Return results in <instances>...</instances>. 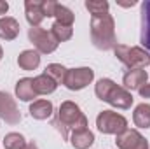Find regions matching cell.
<instances>
[{
  "label": "cell",
  "instance_id": "cell-1",
  "mask_svg": "<svg viewBox=\"0 0 150 149\" xmlns=\"http://www.w3.org/2000/svg\"><path fill=\"white\" fill-rule=\"evenodd\" d=\"M91 40L93 44L101 49L108 51L117 46L115 37V21L112 14H103V16H93L91 18Z\"/></svg>",
  "mask_w": 150,
  "mask_h": 149
},
{
  "label": "cell",
  "instance_id": "cell-2",
  "mask_svg": "<svg viewBox=\"0 0 150 149\" xmlns=\"http://www.w3.org/2000/svg\"><path fill=\"white\" fill-rule=\"evenodd\" d=\"M52 125L61 132L63 139H68V130H80V128H87V117L84 116V112L80 111V107L72 102V100H65L59 105V111L56 119L52 121Z\"/></svg>",
  "mask_w": 150,
  "mask_h": 149
},
{
  "label": "cell",
  "instance_id": "cell-3",
  "mask_svg": "<svg viewBox=\"0 0 150 149\" xmlns=\"http://www.w3.org/2000/svg\"><path fill=\"white\" fill-rule=\"evenodd\" d=\"M94 93L101 102H107L117 109H129L134 100L133 95L124 86H117L112 79H107V77H103L96 82Z\"/></svg>",
  "mask_w": 150,
  "mask_h": 149
},
{
  "label": "cell",
  "instance_id": "cell-4",
  "mask_svg": "<svg viewBox=\"0 0 150 149\" xmlns=\"http://www.w3.org/2000/svg\"><path fill=\"white\" fill-rule=\"evenodd\" d=\"M113 53L120 63H124L129 70L133 69H145L150 65V53L138 46H124L117 44L113 47Z\"/></svg>",
  "mask_w": 150,
  "mask_h": 149
},
{
  "label": "cell",
  "instance_id": "cell-5",
  "mask_svg": "<svg viewBox=\"0 0 150 149\" xmlns=\"http://www.w3.org/2000/svg\"><path fill=\"white\" fill-rule=\"evenodd\" d=\"M96 126L101 133L120 135L127 130V119L115 111H101L96 117Z\"/></svg>",
  "mask_w": 150,
  "mask_h": 149
},
{
  "label": "cell",
  "instance_id": "cell-6",
  "mask_svg": "<svg viewBox=\"0 0 150 149\" xmlns=\"http://www.w3.org/2000/svg\"><path fill=\"white\" fill-rule=\"evenodd\" d=\"M28 39L35 46V49H37L38 53H44V54L54 53L58 49V44H59L56 39L52 37L51 30L47 32V30H44L40 27H32L28 30Z\"/></svg>",
  "mask_w": 150,
  "mask_h": 149
},
{
  "label": "cell",
  "instance_id": "cell-7",
  "mask_svg": "<svg viewBox=\"0 0 150 149\" xmlns=\"http://www.w3.org/2000/svg\"><path fill=\"white\" fill-rule=\"evenodd\" d=\"M94 79V70L89 67H79V69H68L65 75V86L70 91H79L89 86Z\"/></svg>",
  "mask_w": 150,
  "mask_h": 149
},
{
  "label": "cell",
  "instance_id": "cell-8",
  "mask_svg": "<svg viewBox=\"0 0 150 149\" xmlns=\"http://www.w3.org/2000/svg\"><path fill=\"white\" fill-rule=\"evenodd\" d=\"M115 144L119 149H149V140L138 130H126L124 133L117 135Z\"/></svg>",
  "mask_w": 150,
  "mask_h": 149
},
{
  "label": "cell",
  "instance_id": "cell-9",
  "mask_svg": "<svg viewBox=\"0 0 150 149\" xmlns=\"http://www.w3.org/2000/svg\"><path fill=\"white\" fill-rule=\"evenodd\" d=\"M0 117L7 125H18L21 121V112L18 109L14 98L4 91H0Z\"/></svg>",
  "mask_w": 150,
  "mask_h": 149
},
{
  "label": "cell",
  "instance_id": "cell-10",
  "mask_svg": "<svg viewBox=\"0 0 150 149\" xmlns=\"http://www.w3.org/2000/svg\"><path fill=\"white\" fill-rule=\"evenodd\" d=\"M147 79H149V74H147V70L145 69H133V70H127L124 77H122V84H124V88L129 91H133V90H140L145 82H147Z\"/></svg>",
  "mask_w": 150,
  "mask_h": 149
},
{
  "label": "cell",
  "instance_id": "cell-11",
  "mask_svg": "<svg viewBox=\"0 0 150 149\" xmlns=\"http://www.w3.org/2000/svg\"><path fill=\"white\" fill-rule=\"evenodd\" d=\"M25 12H26V21L32 27H40L44 21V11H42V0H26L25 2Z\"/></svg>",
  "mask_w": 150,
  "mask_h": 149
},
{
  "label": "cell",
  "instance_id": "cell-12",
  "mask_svg": "<svg viewBox=\"0 0 150 149\" xmlns=\"http://www.w3.org/2000/svg\"><path fill=\"white\" fill-rule=\"evenodd\" d=\"M70 144L75 149H87L94 144V133L89 128H80L74 130L70 135Z\"/></svg>",
  "mask_w": 150,
  "mask_h": 149
},
{
  "label": "cell",
  "instance_id": "cell-13",
  "mask_svg": "<svg viewBox=\"0 0 150 149\" xmlns=\"http://www.w3.org/2000/svg\"><path fill=\"white\" fill-rule=\"evenodd\" d=\"M142 44L150 53V0H145L142 4Z\"/></svg>",
  "mask_w": 150,
  "mask_h": 149
},
{
  "label": "cell",
  "instance_id": "cell-14",
  "mask_svg": "<svg viewBox=\"0 0 150 149\" xmlns=\"http://www.w3.org/2000/svg\"><path fill=\"white\" fill-rule=\"evenodd\" d=\"M16 97L23 102H30L33 98H37L38 95L33 90V79L30 77H23L16 82Z\"/></svg>",
  "mask_w": 150,
  "mask_h": 149
},
{
  "label": "cell",
  "instance_id": "cell-15",
  "mask_svg": "<svg viewBox=\"0 0 150 149\" xmlns=\"http://www.w3.org/2000/svg\"><path fill=\"white\" fill-rule=\"evenodd\" d=\"M18 35H19V23L11 16L0 18V39L14 40Z\"/></svg>",
  "mask_w": 150,
  "mask_h": 149
},
{
  "label": "cell",
  "instance_id": "cell-16",
  "mask_svg": "<svg viewBox=\"0 0 150 149\" xmlns=\"http://www.w3.org/2000/svg\"><path fill=\"white\" fill-rule=\"evenodd\" d=\"M18 65L23 70H35L40 65V54H38V51H33V49L23 51L18 56Z\"/></svg>",
  "mask_w": 150,
  "mask_h": 149
},
{
  "label": "cell",
  "instance_id": "cell-17",
  "mask_svg": "<svg viewBox=\"0 0 150 149\" xmlns=\"http://www.w3.org/2000/svg\"><path fill=\"white\" fill-rule=\"evenodd\" d=\"M30 116L33 119H49L52 116V104L49 100H35L30 105Z\"/></svg>",
  "mask_w": 150,
  "mask_h": 149
},
{
  "label": "cell",
  "instance_id": "cell-18",
  "mask_svg": "<svg viewBox=\"0 0 150 149\" xmlns=\"http://www.w3.org/2000/svg\"><path fill=\"white\" fill-rule=\"evenodd\" d=\"M58 88V84L45 74H40L37 77H33V90L37 95H49V93H54Z\"/></svg>",
  "mask_w": 150,
  "mask_h": 149
},
{
  "label": "cell",
  "instance_id": "cell-19",
  "mask_svg": "<svg viewBox=\"0 0 150 149\" xmlns=\"http://www.w3.org/2000/svg\"><path fill=\"white\" fill-rule=\"evenodd\" d=\"M133 121L138 128H150V105L140 104L133 112Z\"/></svg>",
  "mask_w": 150,
  "mask_h": 149
},
{
  "label": "cell",
  "instance_id": "cell-20",
  "mask_svg": "<svg viewBox=\"0 0 150 149\" xmlns=\"http://www.w3.org/2000/svg\"><path fill=\"white\" fill-rule=\"evenodd\" d=\"M67 70H68V69H65V67H63V65H59V63H49V65L45 67L44 74L49 75L56 84H63V82H65Z\"/></svg>",
  "mask_w": 150,
  "mask_h": 149
},
{
  "label": "cell",
  "instance_id": "cell-21",
  "mask_svg": "<svg viewBox=\"0 0 150 149\" xmlns=\"http://www.w3.org/2000/svg\"><path fill=\"white\" fill-rule=\"evenodd\" d=\"M54 18H56V23L59 25H65V27H72L75 19V14L65 5L58 4L56 5V12H54Z\"/></svg>",
  "mask_w": 150,
  "mask_h": 149
},
{
  "label": "cell",
  "instance_id": "cell-22",
  "mask_svg": "<svg viewBox=\"0 0 150 149\" xmlns=\"http://www.w3.org/2000/svg\"><path fill=\"white\" fill-rule=\"evenodd\" d=\"M26 140L21 133L18 132H11L4 137V148L5 149H25L26 148Z\"/></svg>",
  "mask_w": 150,
  "mask_h": 149
},
{
  "label": "cell",
  "instance_id": "cell-23",
  "mask_svg": "<svg viewBox=\"0 0 150 149\" xmlns=\"http://www.w3.org/2000/svg\"><path fill=\"white\" fill-rule=\"evenodd\" d=\"M51 34L52 37L56 39L58 42H65V40H70L74 35V28L72 27H65V25H59L54 21V25L51 27Z\"/></svg>",
  "mask_w": 150,
  "mask_h": 149
},
{
  "label": "cell",
  "instance_id": "cell-24",
  "mask_svg": "<svg viewBox=\"0 0 150 149\" xmlns=\"http://www.w3.org/2000/svg\"><path fill=\"white\" fill-rule=\"evenodd\" d=\"M108 2L107 0H86V9L93 16H103L108 12Z\"/></svg>",
  "mask_w": 150,
  "mask_h": 149
},
{
  "label": "cell",
  "instance_id": "cell-25",
  "mask_svg": "<svg viewBox=\"0 0 150 149\" xmlns=\"http://www.w3.org/2000/svg\"><path fill=\"white\" fill-rule=\"evenodd\" d=\"M56 5H58V2H54V0H42V11H44V16H45V18H54Z\"/></svg>",
  "mask_w": 150,
  "mask_h": 149
},
{
  "label": "cell",
  "instance_id": "cell-26",
  "mask_svg": "<svg viewBox=\"0 0 150 149\" xmlns=\"http://www.w3.org/2000/svg\"><path fill=\"white\" fill-rule=\"evenodd\" d=\"M138 93H140L142 98H150V84L149 82H145V84L138 90Z\"/></svg>",
  "mask_w": 150,
  "mask_h": 149
},
{
  "label": "cell",
  "instance_id": "cell-27",
  "mask_svg": "<svg viewBox=\"0 0 150 149\" xmlns=\"http://www.w3.org/2000/svg\"><path fill=\"white\" fill-rule=\"evenodd\" d=\"M9 11V4L5 0H0V14H5Z\"/></svg>",
  "mask_w": 150,
  "mask_h": 149
},
{
  "label": "cell",
  "instance_id": "cell-28",
  "mask_svg": "<svg viewBox=\"0 0 150 149\" xmlns=\"http://www.w3.org/2000/svg\"><path fill=\"white\" fill-rule=\"evenodd\" d=\"M25 149H38V148H37V144L32 140V142H28V144H26V148H25Z\"/></svg>",
  "mask_w": 150,
  "mask_h": 149
},
{
  "label": "cell",
  "instance_id": "cell-29",
  "mask_svg": "<svg viewBox=\"0 0 150 149\" xmlns=\"http://www.w3.org/2000/svg\"><path fill=\"white\" fill-rule=\"evenodd\" d=\"M2 56H4V49L0 47V60H2Z\"/></svg>",
  "mask_w": 150,
  "mask_h": 149
}]
</instances>
